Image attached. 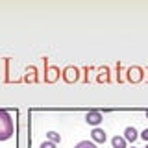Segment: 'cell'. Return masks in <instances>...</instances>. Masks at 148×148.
<instances>
[{
	"label": "cell",
	"instance_id": "1",
	"mask_svg": "<svg viewBox=\"0 0 148 148\" xmlns=\"http://www.w3.org/2000/svg\"><path fill=\"white\" fill-rule=\"evenodd\" d=\"M15 128H13V119L8 111L0 109V141H8L13 137Z\"/></svg>",
	"mask_w": 148,
	"mask_h": 148
},
{
	"label": "cell",
	"instance_id": "2",
	"mask_svg": "<svg viewBox=\"0 0 148 148\" xmlns=\"http://www.w3.org/2000/svg\"><path fill=\"white\" fill-rule=\"evenodd\" d=\"M102 120H104V117H102V113H100V111H89V113L85 115V122L89 124V126L98 128L100 124H102Z\"/></svg>",
	"mask_w": 148,
	"mask_h": 148
},
{
	"label": "cell",
	"instance_id": "3",
	"mask_svg": "<svg viewBox=\"0 0 148 148\" xmlns=\"http://www.w3.org/2000/svg\"><path fill=\"white\" fill-rule=\"evenodd\" d=\"M91 141L95 143V145H104V143L108 141V133H106V130L95 128V130L91 132Z\"/></svg>",
	"mask_w": 148,
	"mask_h": 148
},
{
	"label": "cell",
	"instance_id": "4",
	"mask_svg": "<svg viewBox=\"0 0 148 148\" xmlns=\"http://www.w3.org/2000/svg\"><path fill=\"white\" fill-rule=\"evenodd\" d=\"M122 137L126 139V143H132V145H133V143L139 139V132H137L133 126H128L126 130H124V135H122Z\"/></svg>",
	"mask_w": 148,
	"mask_h": 148
},
{
	"label": "cell",
	"instance_id": "5",
	"mask_svg": "<svg viewBox=\"0 0 148 148\" xmlns=\"http://www.w3.org/2000/svg\"><path fill=\"white\" fill-rule=\"evenodd\" d=\"M111 146L113 148H128V143H126V139L122 135H115L111 139Z\"/></svg>",
	"mask_w": 148,
	"mask_h": 148
},
{
	"label": "cell",
	"instance_id": "6",
	"mask_svg": "<svg viewBox=\"0 0 148 148\" xmlns=\"http://www.w3.org/2000/svg\"><path fill=\"white\" fill-rule=\"evenodd\" d=\"M46 141L54 143V145H59V143H61V135H59L58 132H48L46 133Z\"/></svg>",
	"mask_w": 148,
	"mask_h": 148
},
{
	"label": "cell",
	"instance_id": "7",
	"mask_svg": "<svg viewBox=\"0 0 148 148\" xmlns=\"http://www.w3.org/2000/svg\"><path fill=\"white\" fill-rule=\"evenodd\" d=\"M74 148H98V145H95L92 141H80Z\"/></svg>",
	"mask_w": 148,
	"mask_h": 148
},
{
	"label": "cell",
	"instance_id": "8",
	"mask_svg": "<svg viewBox=\"0 0 148 148\" xmlns=\"http://www.w3.org/2000/svg\"><path fill=\"white\" fill-rule=\"evenodd\" d=\"M56 146H58V145H54V143H50V141H43L39 148H56Z\"/></svg>",
	"mask_w": 148,
	"mask_h": 148
},
{
	"label": "cell",
	"instance_id": "9",
	"mask_svg": "<svg viewBox=\"0 0 148 148\" xmlns=\"http://www.w3.org/2000/svg\"><path fill=\"white\" fill-rule=\"evenodd\" d=\"M139 137H141V139H145V141L148 143V128H146V130H145V132H143V133H141Z\"/></svg>",
	"mask_w": 148,
	"mask_h": 148
},
{
	"label": "cell",
	"instance_id": "10",
	"mask_svg": "<svg viewBox=\"0 0 148 148\" xmlns=\"http://www.w3.org/2000/svg\"><path fill=\"white\" fill-rule=\"evenodd\" d=\"M128 148H137V146H133V145H132V146H128Z\"/></svg>",
	"mask_w": 148,
	"mask_h": 148
},
{
	"label": "cell",
	"instance_id": "11",
	"mask_svg": "<svg viewBox=\"0 0 148 148\" xmlns=\"http://www.w3.org/2000/svg\"><path fill=\"white\" fill-rule=\"evenodd\" d=\"M146 119H148V111H146Z\"/></svg>",
	"mask_w": 148,
	"mask_h": 148
},
{
	"label": "cell",
	"instance_id": "12",
	"mask_svg": "<svg viewBox=\"0 0 148 148\" xmlns=\"http://www.w3.org/2000/svg\"><path fill=\"white\" fill-rule=\"evenodd\" d=\"M145 148H148V143H146V146H145Z\"/></svg>",
	"mask_w": 148,
	"mask_h": 148
}]
</instances>
